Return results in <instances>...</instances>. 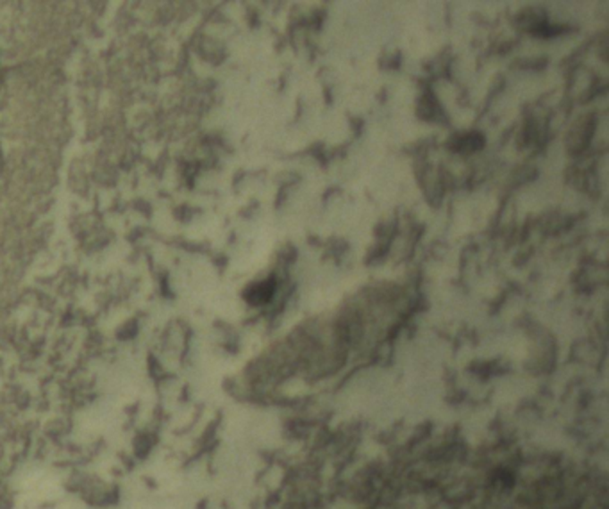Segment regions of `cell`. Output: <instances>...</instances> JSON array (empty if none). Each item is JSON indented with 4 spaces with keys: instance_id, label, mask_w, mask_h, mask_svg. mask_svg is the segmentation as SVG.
Here are the masks:
<instances>
[{
    "instance_id": "cell-1",
    "label": "cell",
    "mask_w": 609,
    "mask_h": 509,
    "mask_svg": "<svg viewBox=\"0 0 609 509\" xmlns=\"http://www.w3.org/2000/svg\"><path fill=\"white\" fill-rule=\"evenodd\" d=\"M274 292H275V281L268 279V281H263V283L252 286L247 292V299L252 304H265V302H268L272 299Z\"/></svg>"
}]
</instances>
